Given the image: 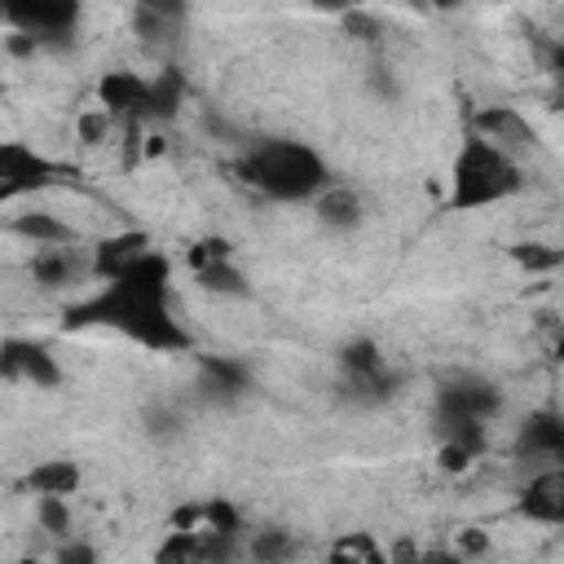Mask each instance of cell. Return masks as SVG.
Segmentation results:
<instances>
[{
	"label": "cell",
	"instance_id": "1",
	"mask_svg": "<svg viewBox=\"0 0 564 564\" xmlns=\"http://www.w3.org/2000/svg\"><path fill=\"white\" fill-rule=\"evenodd\" d=\"M75 322H106L141 339L145 348H185V330L167 313V260L154 251L137 269H128L119 282H110L106 295L84 304Z\"/></svg>",
	"mask_w": 564,
	"mask_h": 564
},
{
	"label": "cell",
	"instance_id": "2",
	"mask_svg": "<svg viewBox=\"0 0 564 564\" xmlns=\"http://www.w3.org/2000/svg\"><path fill=\"white\" fill-rule=\"evenodd\" d=\"M242 176L273 198H308L326 181V163L300 141H264L247 154Z\"/></svg>",
	"mask_w": 564,
	"mask_h": 564
},
{
	"label": "cell",
	"instance_id": "3",
	"mask_svg": "<svg viewBox=\"0 0 564 564\" xmlns=\"http://www.w3.org/2000/svg\"><path fill=\"white\" fill-rule=\"evenodd\" d=\"M516 189H520V167H516L511 154H502L485 137H471L458 150L454 185H449V203L454 207H485V203H498V198H507Z\"/></svg>",
	"mask_w": 564,
	"mask_h": 564
},
{
	"label": "cell",
	"instance_id": "4",
	"mask_svg": "<svg viewBox=\"0 0 564 564\" xmlns=\"http://www.w3.org/2000/svg\"><path fill=\"white\" fill-rule=\"evenodd\" d=\"M53 181V163L40 159L31 145L22 141H4L0 145V194L4 198H18L26 189H40Z\"/></svg>",
	"mask_w": 564,
	"mask_h": 564
},
{
	"label": "cell",
	"instance_id": "5",
	"mask_svg": "<svg viewBox=\"0 0 564 564\" xmlns=\"http://www.w3.org/2000/svg\"><path fill=\"white\" fill-rule=\"evenodd\" d=\"M150 106V84L137 79L132 70H110L101 79V110L106 115H145Z\"/></svg>",
	"mask_w": 564,
	"mask_h": 564
},
{
	"label": "cell",
	"instance_id": "6",
	"mask_svg": "<svg viewBox=\"0 0 564 564\" xmlns=\"http://www.w3.org/2000/svg\"><path fill=\"white\" fill-rule=\"evenodd\" d=\"M476 123H480L485 141H489V145H498L502 154H511V150H529V145H533V128H529L516 110H507V106L485 110Z\"/></svg>",
	"mask_w": 564,
	"mask_h": 564
},
{
	"label": "cell",
	"instance_id": "7",
	"mask_svg": "<svg viewBox=\"0 0 564 564\" xmlns=\"http://www.w3.org/2000/svg\"><path fill=\"white\" fill-rule=\"evenodd\" d=\"M150 256V242L145 234H119V238H106L97 247V273H106L110 282H119L128 269H137L141 260Z\"/></svg>",
	"mask_w": 564,
	"mask_h": 564
},
{
	"label": "cell",
	"instance_id": "8",
	"mask_svg": "<svg viewBox=\"0 0 564 564\" xmlns=\"http://www.w3.org/2000/svg\"><path fill=\"white\" fill-rule=\"evenodd\" d=\"M75 4L70 0H57V4H48V0H35V4H13L9 9V18L13 22H22V26H31V31H40V40H48V35H57V31H66L70 22H75Z\"/></svg>",
	"mask_w": 564,
	"mask_h": 564
},
{
	"label": "cell",
	"instance_id": "9",
	"mask_svg": "<svg viewBox=\"0 0 564 564\" xmlns=\"http://www.w3.org/2000/svg\"><path fill=\"white\" fill-rule=\"evenodd\" d=\"M520 507H524V516H533V520H564V471H542V476L524 489Z\"/></svg>",
	"mask_w": 564,
	"mask_h": 564
},
{
	"label": "cell",
	"instance_id": "10",
	"mask_svg": "<svg viewBox=\"0 0 564 564\" xmlns=\"http://www.w3.org/2000/svg\"><path fill=\"white\" fill-rule=\"evenodd\" d=\"M4 375H9V379L26 375V379L40 383V388H53V383H57V366L48 361V352H44V348H26V344H9V352H4Z\"/></svg>",
	"mask_w": 564,
	"mask_h": 564
},
{
	"label": "cell",
	"instance_id": "11",
	"mask_svg": "<svg viewBox=\"0 0 564 564\" xmlns=\"http://www.w3.org/2000/svg\"><path fill=\"white\" fill-rule=\"evenodd\" d=\"M75 485H79V467L70 458H53L31 471V489L40 498H66V494H75Z\"/></svg>",
	"mask_w": 564,
	"mask_h": 564
},
{
	"label": "cell",
	"instance_id": "12",
	"mask_svg": "<svg viewBox=\"0 0 564 564\" xmlns=\"http://www.w3.org/2000/svg\"><path fill=\"white\" fill-rule=\"evenodd\" d=\"M520 445L529 454H564V419H555V414L529 419L524 432H520Z\"/></svg>",
	"mask_w": 564,
	"mask_h": 564
},
{
	"label": "cell",
	"instance_id": "13",
	"mask_svg": "<svg viewBox=\"0 0 564 564\" xmlns=\"http://www.w3.org/2000/svg\"><path fill=\"white\" fill-rule=\"evenodd\" d=\"M317 216H322L326 225H357L361 203H357L352 189H326V194L317 198Z\"/></svg>",
	"mask_w": 564,
	"mask_h": 564
},
{
	"label": "cell",
	"instance_id": "14",
	"mask_svg": "<svg viewBox=\"0 0 564 564\" xmlns=\"http://www.w3.org/2000/svg\"><path fill=\"white\" fill-rule=\"evenodd\" d=\"M31 273L44 282V286H57V282H66L70 273H75V260H70V251H57V247H44L40 256H35V264H31Z\"/></svg>",
	"mask_w": 564,
	"mask_h": 564
},
{
	"label": "cell",
	"instance_id": "15",
	"mask_svg": "<svg viewBox=\"0 0 564 564\" xmlns=\"http://www.w3.org/2000/svg\"><path fill=\"white\" fill-rule=\"evenodd\" d=\"M330 564H379V551L366 533H348L330 546Z\"/></svg>",
	"mask_w": 564,
	"mask_h": 564
},
{
	"label": "cell",
	"instance_id": "16",
	"mask_svg": "<svg viewBox=\"0 0 564 564\" xmlns=\"http://www.w3.org/2000/svg\"><path fill=\"white\" fill-rule=\"evenodd\" d=\"M18 234L35 238L40 247H53V242H66V238H70V229H66L62 220L44 216V212H35V216H22V220H18Z\"/></svg>",
	"mask_w": 564,
	"mask_h": 564
},
{
	"label": "cell",
	"instance_id": "17",
	"mask_svg": "<svg viewBox=\"0 0 564 564\" xmlns=\"http://www.w3.org/2000/svg\"><path fill=\"white\" fill-rule=\"evenodd\" d=\"M344 366H348L357 379H366V383H379V375H383V361H379L375 344H348Z\"/></svg>",
	"mask_w": 564,
	"mask_h": 564
},
{
	"label": "cell",
	"instance_id": "18",
	"mask_svg": "<svg viewBox=\"0 0 564 564\" xmlns=\"http://www.w3.org/2000/svg\"><path fill=\"white\" fill-rule=\"evenodd\" d=\"M176 101H181V75L167 70L159 84H150V106H145V115H172Z\"/></svg>",
	"mask_w": 564,
	"mask_h": 564
},
{
	"label": "cell",
	"instance_id": "19",
	"mask_svg": "<svg viewBox=\"0 0 564 564\" xmlns=\"http://www.w3.org/2000/svg\"><path fill=\"white\" fill-rule=\"evenodd\" d=\"M511 256L524 264V269H555L560 260H564V251L560 247H542V242H520V247H511Z\"/></svg>",
	"mask_w": 564,
	"mask_h": 564
},
{
	"label": "cell",
	"instance_id": "20",
	"mask_svg": "<svg viewBox=\"0 0 564 564\" xmlns=\"http://www.w3.org/2000/svg\"><path fill=\"white\" fill-rule=\"evenodd\" d=\"M286 551H291V542H286V533H282V529H269V533H260V538L251 542V555H256L260 564H282V560H286Z\"/></svg>",
	"mask_w": 564,
	"mask_h": 564
},
{
	"label": "cell",
	"instance_id": "21",
	"mask_svg": "<svg viewBox=\"0 0 564 564\" xmlns=\"http://www.w3.org/2000/svg\"><path fill=\"white\" fill-rule=\"evenodd\" d=\"M229 260V247L220 242V238H203L194 251H189V264L203 273V269H212V264H225Z\"/></svg>",
	"mask_w": 564,
	"mask_h": 564
},
{
	"label": "cell",
	"instance_id": "22",
	"mask_svg": "<svg viewBox=\"0 0 564 564\" xmlns=\"http://www.w3.org/2000/svg\"><path fill=\"white\" fill-rule=\"evenodd\" d=\"M198 278H203V286H207V291H242V278L234 273V264H229V260H225V264L203 269Z\"/></svg>",
	"mask_w": 564,
	"mask_h": 564
},
{
	"label": "cell",
	"instance_id": "23",
	"mask_svg": "<svg viewBox=\"0 0 564 564\" xmlns=\"http://www.w3.org/2000/svg\"><path fill=\"white\" fill-rule=\"evenodd\" d=\"M40 524H44L48 533H66V529H70V516H66L62 498H40Z\"/></svg>",
	"mask_w": 564,
	"mask_h": 564
},
{
	"label": "cell",
	"instance_id": "24",
	"mask_svg": "<svg viewBox=\"0 0 564 564\" xmlns=\"http://www.w3.org/2000/svg\"><path fill=\"white\" fill-rule=\"evenodd\" d=\"M471 454H476L471 445H458V441H445V449H441V467H445V471H463V467L471 463Z\"/></svg>",
	"mask_w": 564,
	"mask_h": 564
},
{
	"label": "cell",
	"instance_id": "25",
	"mask_svg": "<svg viewBox=\"0 0 564 564\" xmlns=\"http://www.w3.org/2000/svg\"><path fill=\"white\" fill-rule=\"evenodd\" d=\"M57 564H97V555H93V546H84V542H66V546L57 551Z\"/></svg>",
	"mask_w": 564,
	"mask_h": 564
},
{
	"label": "cell",
	"instance_id": "26",
	"mask_svg": "<svg viewBox=\"0 0 564 564\" xmlns=\"http://www.w3.org/2000/svg\"><path fill=\"white\" fill-rule=\"evenodd\" d=\"M106 123H110V115H106V110H97V115H84V119H79V132H84V141H97V137L106 132Z\"/></svg>",
	"mask_w": 564,
	"mask_h": 564
},
{
	"label": "cell",
	"instance_id": "27",
	"mask_svg": "<svg viewBox=\"0 0 564 564\" xmlns=\"http://www.w3.org/2000/svg\"><path fill=\"white\" fill-rule=\"evenodd\" d=\"M414 564H463L458 555H423V560H414Z\"/></svg>",
	"mask_w": 564,
	"mask_h": 564
},
{
	"label": "cell",
	"instance_id": "28",
	"mask_svg": "<svg viewBox=\"0 0 564 564\" xmlns=\"http://www.w3.org/2000/svg\"><path fill=\"white\" fill-rule=\"evenodd\" d=\"M555 66L564 70V35H560V44H555Z\"/></svg>",
	"mask_w": 564,
	"mask_h": 564
},
{
	"label": "cell",
	"instance_id": "29",
	"mask_svg": "<svg viewBox=\"0 0 564 564\" xmlns=\"http://www.w3.org/2000/svg\"><path fill=\"white\" fill-rule=\"evenodd\" d=\"M555 357H560V361H564V339H560V348H555Z\"/></svg>",
	"mask_w": 564,
	"mask_h": 564
}]
</instances>
